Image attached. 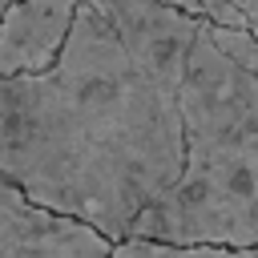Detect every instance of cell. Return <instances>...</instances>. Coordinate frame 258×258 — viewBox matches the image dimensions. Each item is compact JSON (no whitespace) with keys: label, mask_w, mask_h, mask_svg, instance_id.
<instances>
[{"label":"cell","mask_w":258,"mask_h":258,"mask_svg":"<svg viewBox=\"0 0 258 258\" xmlns=\"http://www.w3.org/2000/svg\"><path fill=\"white\" fill-rule=\"evenodd\" d=\"M0 169L32 202L117 242L181 169L177 89L81 0L48 69L0 77Z\"/></svg>","instance_id":"cell-1"},{"label":"cell","mask_w":258,"mask_h":258,"mask_svg":"<svg viewBox=\"0 0 258 258\" xmlns=\"http://www.w3.org/2000/svg\"><path fill=\"white\" fill-rule=\"evenodd\" d=\"M181 169L129 226L173 254H258V77L210 20L177 81Z\"/></svg>","instance_id":"cell-2"},{"label":"cell","mask_w":258,"mask_h":258,"mask_svg":"<svg viewBox=\"0 0 258 258\" xmlns=\"http://www.w3.org/2000/svg\"><path fill=\"white\" fill-rule=\"evenodd\" d=\"M89 4L109 20V28L121 36V44L145 73H153L161 85L177 89L194 36L206 24L202 16H189L161 0H89Z\"/></svg>","instance_id":"cell-3"},{"label":"cell","mask_w":258,"mask_h":258,"mask_svg":"<svg viewBox=\"0 0 258 258\" xmlns=\"http://www.w3.org/2000/svg\"><path fill=\"white\" fill-rule=\"evenodd\" d=\"M113 242L81 218L56 214L32 202L0 169V254H56V258H97Z\"/></svg>","instance_id":"cell-4"},{"label":"cell","mask_w":258,"mask_h":258,"mask_svg":"<svg viewBox=\"0 0 258 258\" xmlns=\"http://www.w3.org/2000/svg\"><path fill=\"white\" fill-rule=\"evenodd\" d=\"M81 0H12L0 16V77L48 69L69 36Z\"/></svg>","instance_id":"cell-5"},{"label":"cell","mask_w":258,"mask_h":258,"mask_svg":"<svg viewBox=\"0 0 258 258\" xmlns=\"http://www.w3.org/2000/svg\"><path fill=\"white\" fill-rule=\"evenodd\" d=\"M161 4H173V8H181V12H189V16H202V20L218 24V28H250L246 16H242L230 0H161Z\"/></svg>","instance_id":"cell-6"},{"label":"cell","mask_w":258,"mask_h":258,"mask_svg":"<svg viewBox=\"0 0 258 258\" xmlns=\"http://www.w3.org/2000/svg\"><path fill=\"white\" fill-rule=\"evenodd\" d=\"M210 32H214V40H218L230 56H238V60L258 77V32H254V28H218V24H210Z\"/></svg>","instance_id":"cell-7"},{"label":"cell","mask_w":258,"mask_h":258,"mask_svg":"<svg viewBox=\"0 0 258 258\" xmlns=\"http://www.w3.org/2000/svg\"><path fill=\"white\" fill-rule=\"evenodd\" d=\"M230 4H234V8H238V12L246 16V24H250V28L258 32V0H230Z\"/></svg>","instance_id":"cell-8"}]
</instances>
